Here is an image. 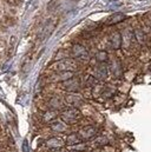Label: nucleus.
I'll return each mask as SVG.
<instances>
[{
	"label": "nucleus",
	"instance_id": "f257e3e1",
	"mask_svg": "<svg viewBox=\"0 0 151 152\" xmlns=\"http://www.w3.org/2000/svg\"><path fill=\"white\" fill-rule=\"evenodd\" d=\"M78 67L77 61L73 59H60L58 61H56L54 64H52L50 66V70L58 73V72H65V71H75Z\"/></svg>",
	"mask_w": 151,
	"mask_h": 152
},
{
	"label": "nucleus",
	"instance_id": "f03ea898",
	"mask_svg": "<svg viewBox=\"0 0 151 152\" xmlns=\"http://www.w3.org/2000/svg\"><path fill=\"white\" fill-rule=\"evenodd\" d=\"M60 118L65 124H76L81 118V113L76 107H67L60 112Z\"/></svg>",
	"mask_w": 151,
	"mask_h": 152
},
{
	"label": "nucleus",
	"instance_id": "7ed1b4c3",
	"mask_svg": "<svg viewBox=\"0 0 151 152\" xmlns=\"http://www.w3.org/2000/svg\"><path fill=\"white\" fill-rule=\"evenodd\" d=\"M97 133H98V129L96 126H93V125H86V126L81 127L78 131V134L81 138V140H91V139H95L97 137Z\"/></svg>",
	"mask_w": 151,
	"mask_h": 152
},
{
	"label": "nucleus",
	"instance_id": "20e7f679",
	"mask_svg": "<svg viewBox=\"0 0 151 152\" xmlns=\"http://www.w3.org/2000/svg\"><path fill=\"white\" fill-rule=\"evenodd\" d=\"M62 87L64 90H66V91H70L71 93H75L81 87V83H80V80L78 78H71V79H69L66 81H63L62 83Z\"/></svg>",
	"mask_w": 151,
	"mask_h": 152
},
{
	"label": "nucleus",
	"instance_id": "39448f33",
	"mask_svg": "<svg viewBox=\"0 0 151 152\" xmlns=\"http://www.w3.org/2000/svg\"><path fill=\"white\" fill-rule=\"evenodd\" d=\"M64 100H65V103L67 105H70L71 107H76V109L79 107V106H81L83 103H84L83 97L79 96V94H77V93H67L65 96Z\"/></svg>",
	"mask_w": 151,
	"mask_h": 152
},
{
	"label": "nucleus",
	"instance_id": "423d86ee",
	"mask_svg": "<svg viewBox=\"0 0 151 152\" xmlns=\"http://www.w3.org/2000/svg\"><path fill=\"white\" fill-rule=\"evenodd\" d=\"M71 54H72L73 58L78 59V60H86V59L89 58V53H87L86 48H85L84 46L79 45V44H77V45H75V46L72 47Z\"/></svg>",
	"mask_w": 151,
	"mask_h": 152
},
{
	"label": "nucleus",
	"instance_id": "0eeeda50",
	"mask_svg": "<svg viewBox=\"0 0 151 152\" xmlns=\"http://www.w3.org/2000/svg\"><path fill=\"white\" fill-rule=\"evenodd\" d=\"M65 145V142L63 140V138L59 137H51L45 142V146L50 150H58L62 149Z\"/></svg>",
	"mask_w": 151,
	"mask_h": 152
},
{
	"label": "nucleus",
	"instance_id": "6e6552de",
	"mask_svg": "<svg viewBox=\"0 0 151 152\" xmlns=\"http://www.w3.org/2000/svg\"><path fill=\"white\" fill-rule=\"evenodd\" d=\"M109 47L112 50H118L122 45V37L119 32H113L112 34L109 37Z\"/></svg>",
	"mask_w": 151,
	"mask_h": 152
},
{
	"label": "nucleus",
	"instance_id": "1a4fd4ad",
	"mask_svg": "<svg viewBox=\"0 0 151 152\" xmlns=\"http://www.w3.org/2000/svg\"><path fill=\"white\" fill-rule=\"evenodd\" d=\"M73 78V72L71 71H65V72H58L54 76L51 77V81H66L69 79Z\"/></svg>",
	"mask_w": 151,
	"mask_h": 152
},
{
	"label": "nucleus",
	"instance_id": "9d476101",
	"mask_svg": "<svg viewBox=\"0 0 151 152\" xmlns=\"http://www.w3.org/2000/svg\"><path fill=\"white\" fill-rule=\"evenodd\" d=\"M50 127L53 132H59V133H63L67 130V124H65L63 120H54L50 124Z\"/></svg>",
	"mask_w": 151,
	"mask_h": 152
},
{
	"label": "nucleus",
	"instance_id": "9b49d317",
	"mask_svg": "<svg viewBox=\"0 0 151 152\" xmlns=\"http://www.w3.org/2000/svg\"><path fill=\"white\" fill-rule=\"evenodd\" d=\"M48 107H50V110H54V111L58 110V109H63L64 107V102L59 97H52L48 100Z\"/></svg>",
	"mask_w": 151,
	"mask_h": 152
},
{
	"label": "nucleus",
	"instance_id": "f8f14e48",
	"mask_svg": "<svg viewBox=\"0 0 151 152\" xmlns=\"http://www.w3.org/2000/svg\"><path fill=\"white\" fill-rule=\"evenodd\" d=\"M54 27H56V23H53L52 20L47 21L45 24L44 28H43V32H41V40H45L48 36H51V33H52V31H53Z\"/></svg>",
	"mask_w": 151,
	"mask_h": 152
},
{
	"label": "nucleus",
	"instance_id": "ddd939ff",
	"mask_svg": "<svg viewBox=\"0 0 151 152\" xmlns=\"http://www.w3.org/2000/svg\"><path fill=\"white\" fill-rule=\"evenodd\" d=\"M81 142V138L79 137V134L78 133H72V134H69L67 136V138H66V142H65V144L67 145V146H75L77 144H79Z\"/></svg>",
	"mask_w": 151,
	"mask_h": 152
},
{
	"label": "nucleus",
	"instance_id": "4468645a",
	"mask_svg": "<svg viewBox=\"0 0 151 152\" xmlns=\"http://www.w3.org/2000/svg\"><path fill=\"white\" fill-rule=\"evenodd\" d=\"M57 114H58L57 111H54V110H47L45 113L43 114L41 119H43L44 123H52L57 118Z\"/></svg>",
	"mask_w": 151,
	"mask_h": 152
},
{
	"label": "nucleus",
	"instance_id": "2eb2a0df",
	"mask_svg": "<svg viewBox=\"0 0 151 152\" xmlns=\"http://www.w3.org/2000/svg\"><path fill=\"white\" fill-rule=\"evenodd\" d=\"M124 19H125V15H124L123 13H114V14H112V15L108 19L106 24H108V25H114V24H118V23L123 21Z\"/></svg>",
	"mask_w": 151,
	"mask_h": 152
},
{
	"label": "nucleus",
	"instance_id": "dca6fc26",
	"mask_svg": "<svg viewBox=\"0 0 151 152\" xmlns=\"http://www.w3.org/2000/svg\"><path fill=\"white\" fill-rule=\"evenodd\" d=\"M108 138L105 136H97L95 138V144L96 146H106L108 145Z\"/></svg>",
	"mask_w": 151,
	"mask_h": 152
},
{
	"label": "nucleus",
	"instance_id": "f3484780",
	"mask_svg": "<svg viewBox=\"0 0 151 152\" xmlns=\"http://www.w3.org/2000/svg\"><path fill=\"white\" fill-rule=\"evenodd\" d=\"M96 58H97V60H98V61L104 63V61H106V60H108V53H106L105 51H100V52H98V53H97Z\"/></svg>",
	"mask_w": 151,
	"mask_h": 152
},
{
	"label": "nucleus",
	"instance_id": "a211bd4d",
	"mask_svg": "<svg viewBox=\"0 0 151 152\" xmlns=\"http://www.w3.org/2000/svg\"><path fill=\"white\" fill-rule=\"evenodd\" d=\"M106 75H108V71L104 67H98L96 70V76L98 77V78H105Z\"/></svg>",
	"mask_w": 151,
	"mask_h": 152
},
{
	"label": "nucleus",
	"instance_id": "6ab92c4d",
	"mask_svg": "<svg viewBox=\"0 0 151 152\" xmlns=\"http://www.w3.org/2000/svg\"><path fill=\"white\" fill-rule=\"evenodd\" d=\"M0 152H6V150H5L4 148H1V149H0Z\"/></svg>",
	"mask_w": 151,
	"mask_h": 152
},
{
	"label": "nucleus",
	"instance_id": "aec40b11",
	"mask_svg": "<svg viewBox=\"0 0 151 152\" xmlns=\"http://www.w3.org/2000/svg\"><path fill=\"white\" fill-rule=\"evenodd\" d=\"M72 152H79V151H72Z\"/></svg>",
	"mask_w": 151,
	"mask_h": 152
}]
</instances>
